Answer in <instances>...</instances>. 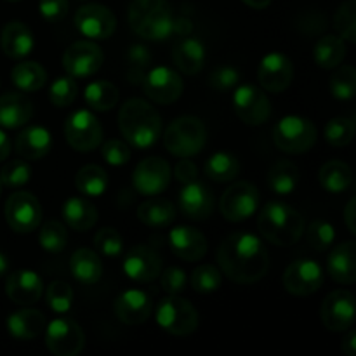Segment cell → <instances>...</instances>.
<instances>
[{"mask_svg":"<svg viewBox=\"0 0 356 356\" xmlns=\"http://www.w3.org/2000/svg\"><path fill=\"white\" fill-rule=\"evenodd\" d=\"M104 56L99 45L90 40H79L70 45L63 56V66L73 79H86L99 72Z\"/></svg>","mask_w":356,"mask_h":356,"instance_id":"15","label":"cell"},{"mask_svg":"<svg viewBox=\"0 0 356 356\" xmlns=\"http://www.w3.org/2000/svg\"><path fill=\"white\" fill-rule=\"evenodd\" d=\"M70 271L82 285H94L103 277V263L92 249H79L70 259Z\"/></svg>","mask_w":356,"mask_h":356,"instance_id":"31","label":"cell"},{"mask_svg":"<svg viewBox=\"0 0 356 356\" xmlns=\"http://www.w3.org/2000/svg\"><path fill=\"white\" fill-rule=\"evenodd\" d=\"M31 169L23 160L7 162L0 170V183L7 188H21L30 181Z\"/></svg>","mask_w":356,"mask_h":356,"instance_id":"50","label":"cell"},{"mask_svg":"<svg viewBox=\"0 0 356 356\" xmlns=\"http://www.w3.org/2000/svg\"><path fill=\"white\" fill-rule=\"evenodd\" d=\"M79 87H76L75 79L72 75L58 76L54 82L51 83V90H49V99L56 108H65L75 101Z\"/></svg>","mask_w":356,"mask_h":356,"instance_id":"46","label":"cell"},{"mask_svg":"<svg viewBox=\"0 0 356 356\" xmlns=\"http://www.w3.org/2000/svg\"><path fill=\"white\" fill-rule=\"evenodd\" d=\"M257 229L270 243L291 247L305 233V218L284 202H268L257 216Z\"/></svg>","mask_w":356,"mask_h":356,"instance_id":"3","label":"cell"},{"mask_svg":"<svg viewBox=\"0 0 356 356\" xmlns=\"http://www.w3.org/2000/svg\"><path fill=\"white\" fill-rule=\"evenodd\" d=\"M257 79H259L261 87L268 92H284L294 79V66L285 54L270 52L261 59Z\"/></svg>","mask_w":356,"mask_h":356,"instance_id":"19","label":"cell"},{"mask_svg":"<svg viewBox=\"0 0 356 356\" xmlns=\"http://www.w3.org/2000/svg\"><path fill=\"white\" fill-rule=\"evenodd\" d=\"M327 270L334 282L351 285L356 282V250L355 242H343L334 247L327 259Z\"/></svg>","mask_w":356,"mask_h":356,"instance_id":"25","label":"cell"},{"mask_svg":"<svg viewBox=\"0 0 356 356\" xmlns=\"http://www.w3.org/2000/svg\"><path fill=\"white\" fill-rule=\"evenodd\" d=\"M129 24L145 40L160 42L174 35V13L167 0H132Z\"/></svg>","mask_w":356,"mask_h":356,"instance_id":"4","label":"cell"},{"mask_svg":"<svg viewBox=\"0 0 356 356\" xmlns=\"http://www.w3.org/2000/svg\"><path fill=\"white\" fill-rule=\"evenodd\" d=\"M0 45L3 54L13 59L26 58L35 47V38L30 28L21 21H10L3 26L0 35Z\"/></svg>","mask_w":356,"mask_h":356,"instance_id":"27","label":"cell"},{"mask_svg":"<svg viewBox=\"0 0 356 356\" xmlns=\"http://www.w3.org/2000/svg\"><path fill=\"white\" fill-rule=\"evenodd\" d=\"M330 92L336 99H353L356 92V70L351 65L341 66L330 76Z\"/></svg>","mask_w":356,"mask_h":356,"instance_id":"41","label":"cell"},{"mask_svg":"<svg viewBox=\"0 0 356 356\" xmlns=\"http://www.w3.org/2000/svg\"><path fill=\"white\" fill-rule=\"evenodd\" d=\"M306 238L313 249L318 250V252H325L332 247L334 240H336V229L327 221H313L308 226Z\"/></svg>","mask_w":356,"mask_h":356,"instance_id":"49","label":"cell"},{"mask_svg":"<svg viewBox=\"0 0 356 356\" xmlns=\"http://www.w3.org/2000/svg\"><path fill=\"white\" fill-rule=\"evenodd\" d=\"M6 221L16 233H31L40 226L42 207L37 197L28 191H16L6 202Z\"/></svg>","mask_w":356,"mask_h":356,"instance_id":"10","label":"cell"},{"mask_svg":"<svg viewBox=\"0 0 356 356\" xmlns=\"http://www.w3.org/2000/svg\"><path fill=\"white\" fill-rule=\"evenodd\" d=\"M152 298L143 291H125L115 301V315L127 325L145 323L152 315Z\"/></svg>","mask_w":356,"mask_h":356,"instance_id":"24","label":"cell"},{"mask_svg":"<svg viewBox=\"0 0 356 356\" xmlns=\"http://www.w3.org/2000/svg\"><path fill=\"white\" fill-rule=\"evenodd\" d=\"M141 87L146 96L155 103L170 104L183 94V79L172 68L159 66L146 72Z\"/></svg>","mask_w":356,"mask_h":356,"instance_id":"17","label":"cell"},{"mask_svg":"<svg viewBox=\"0 0 356 356\" xmlns=\"http://www.w3.org/2000/svg\"><path fill=\"white\" fill-rule=\"evenodd\" d=\"M240 172V162L236 156L229 153L219 152L214 153L205 162V176L216 183H229L235 179Z\"/></svg>","mask_w":356,"mask_h":356,"instance_id":"38","label":"cell"},{"mask_svg":"<svg viewBox=\"0 0 356 356\" xmlns=\"http://www.w3.org/2000/svg\"><path fill=\"white\" fill-rule=\"evenodd\" d=\"M193 31V23L186 16H174V33L177 37H188Z\"/></svg>","mask_w":356,"mask_h":356,"instance_id":"57","label":"cell"},{"mask_svg":"<svg viewBox=\"0 0 356 356\" xmlns=\"http://www.w3.org/2000/svg\"><path fill=\"white\" fill-rule=\"evenodd\" d=\"M320 316L330 332H346L355 322V296L348 291H334L323 299Z\"/></svg>","mask_w":356,"mask_h":356,"instance_id":"18","label":"cell"},{"mask_svg":"<svg viewBox=\"0 0 356 356\" xmlns=\"http://www.w3.org/2000/svg\"><path fill=\"white\" fill-rule=\"evenodd\" d=\"M218 263L222 273L236 284H256L270 268L266 247L252 233L238 232L229 235L218 250Z\"/></svg>","mask_w":356,"mask_h":356,"instance_id":"1","label":"cell"},{"mask_svg":"<svg viewBox=\"0 0 356 356\" xmlns=\"http://www.w3.org/2000/svg\"><path fill=\"white\" fill-rule=\"evenodd\" d=\"M149 63H152V54L145 45H132L127 54V79L134 86H141L143 79L146 75Z\"/></svg>","mask_w":356,"mask_h":356,"instance_id":"45","label":"cell"},{"mask_svg":"<svg viewBox=\"0 0 356 356\" xmlns=\"http://www.w3.org/2000/svg\"><path fill=\"white\" fill-rule=\"evenodd\" d=\"M238 80L240 73L233 66H219L209 76L211 87L214 90H219V92H228V90H232L238 83Z\"/></svg>","mask_w":356,"mask_h":356,"instance_id":"53","label":"cell"},{"mask_svg":"<svg viewBox=\"0 0 356 356\" xmlns=\"http://www.w3.org/2000/svg\"><path fill=\"white\" fill-rule=\"evenodd\" d=\"M45 329V316L38 309L23 308L14 312L7 318V330L14 339L31 341L40 336Z\"/></svg>","mask_w":356,"mask_h":356,"instance_id":"28","label":"cell"},{"mask_svg":"<svg viewBox=\"0 0 356 356\" xmlns=\"http://www.w3.org/2000/svg\"><path fill=\"white\" fill-rule=\"evenodd\" d=\"M33 117V103L24 94L9 92L0 96V127L17 129Z\"/></svg>","mask_w":356,"mask_h":356,"instance_id":"26","label":"cell"},{"mask_svg":"<svg viewBox=\"0 0 356 356\" xmlns=\"http://www.w3.org/2000/svg\"><path fill=\"white\" fill-rule=\"evenodd\" d=\"M75 26L90 40H106L117 28V17L101 3H86L76 10Z\"/></svg>","mask_w":356,"mask_h":356,"instance_id":"14","label":"cell"},{"mask_svg":"<svg viewBox=\"0 0 356 356\" xmlns=\"http://www.w3.org/2000/svg\"><path fill=\"white\" fill-rule=\"evenodd\" d=\"M259 202L261 195L257 188L249 181H238L222 193L219 209L226 221L242 222L256 214Z\"/></svg>","mask_w":356,"mask_h":356,"instance_id":"8","label":"cell"},{"mask_svg":"<svg viewBox=\"0 0 356 356\" xmlns=\"http://www.w3.org/2000/svg\"><path fill=\"white\" fill-rule=\"evenodd\" d=\"M325 141L329 143L334 148H343L348 146L353 141L355 136V122L353 118L348 117H336L332 120H329V124L325 125Z\"/></svg>","mask_w":356,"mask_h":356,"instance_id":"42","label":"cell"},{"mask_svg":"<svg viewBox=\"0 0 356 356\" xmlns=\"http://www.w3.org/2000/svg\"><path fill=\"white\" fill-rule=\"evenodd\" d=\"M7 270H9V259H7L6 254L0 252V277H3Z\"/></svg>","mask_w":356,"mask_h":356,"instance_id":"62","label":"cell"},{"mask_svg":"<svg viewBox=\"0 0 356 356\" xmlns=\"http://www.w3.org/2000/svg\"><path fill=\"white\" fill-rule=\"evenodd\" d=\"M0 193H2V183H0Z\"/></svg>","mask_w":356,"mask_h":356,"instance_id":"64","label":"cell"},{"mask_svg":"<svg viewBox=\"0 0 356 356\" xmlns=\"http://www.w3.org/2000/svg\"><path fill=\"white\" fill-rule=\"evenodd\" d=\"M118 127L129 146L146 149L156 145L162 136V118L148 101L132 97L118 111Z\"/></svg>","mask_w":356,"mask_h":356,"instance_id":"2","label":"cell"},{"mask_svg":"<svg viewBox=\"0 0 356 356\" xmlns=\"http://www.w3.org/2000/svg\"><path fill=\"white\" fill-rule=\"evenodd\" d=\"M301 174L292 162L280 160L268 172V186L278 195H291L298 188Z\"/></svg>","mask_w":356,"mask_h":356,"instance_id":"37","label":"cell"},{"mask_svg":"<svg viewBox=\"0 0 356 356\" xmlns=\"http://www.w3.org/2000/svg\"><path fill=\"white\" fill-rule=\"evenodd\" d=\"M273 141L280 152L301 155L309 152L316 143V127L308 118L289 115L275 124Z\"/></svg>","mask_w":356,"mask_h":356,"instance_id":"6","label":"cell"},{"mask_svg":"<svg viewBox=\"0 0 356 356\" xmlns=\"http://www.w3.org/2000/svg\"><path fill=\"white\" fill-rule=\"evenodd\" d=\"M346 332L348 334H346V337H344L341 350H343V353L346 356H355L356 355V334L351 329H348Z\"/></svg>","mask_w":356,"mask_h":356,"instance_id":"59","label":"cell"},{"mask_svg":"<svg viewBox=\"0 0 356 356\" xmlns=\"http://www.w3.org/2000/svg\"><path fill=\"white\" fill-rule=\"evenodd\" d=\"M233 108L240 120L247 125H263L271 117V103L266 94L256 86H240L233 94Z\"/></svg>","mask_w":356,"mask_h":356,"instance_id":"12","label":"cell"},{"mask_svg":"<svg viewBox=\"0 0 356 356\" xmlns=\"http://www.w3.org/2000/svg\"><path fill=\"white\" fill-rule=\"evenodd\" d=\"M61 214L66 225L75 232H87L97 221V209L89 200L73 197L63 204Z\"/></svg>","mask_w":356,"mask_h":356,"instance_id":"32","label":"cell"},{"mask_svg":"<svg viewBox=\"0 0 356 356\" xmlns=\"http://www.w3.org/2000/svg\"><path fill=\"white\" fill-rule=\"evenodd\" d=\"M221 271L218 268L211 266V264H204V266H198L197 270L191 273L190 284L193 287L195 292H200V294H209V292H214L221 287Z\"/></svg>","mask_w":356,"mask_h":356,"instance_id":"47","label":"cell"},{"mask_svg":"<svg viewBox=\"0 0 356 356\" xmlns=\"http://www.w3.org/2000/svg\"><path fill=\"white\" fill-rule=\"evenodd\" d=\"M86 103L96 111H108L118 103V89L106 80H96L86 87Z\"/></svg>","mask_w":356,"mask_h":356,"instance_id":"39","label":"cell"},{"mask_svg":"<svg viewBox=\"0 0 356 356\" xmlns=\"http://www.w3.org/2000/svg\"><path fill=\"white\" fill-rule=\"evenodd\" d=\"M172 177L169 162L160 156H148L136 165L132 184L145 197H156L167 190Z\"/></svg>","mask_w":356,"mask_h":356,"instance_id":"13","label":"cell"},{"mask_svg":"<svg viewBox=\"0 0 356 356\" xmlns=\"http://www.w3.org/2000/svg\"><path fill=\"white\" fill-rule=\"evenodd\" d=\"M42 278L31 270H17L6 280V294L14 305L30 306L42 298Z\"/></svg>","mask_w":356,"mask_h":356,"instance_id":"22","label":"cell"},{"mask_svg":"<svg viewBox=\"0 0 356 356\" xmlns=\"http://www.w3.org/2000/svg\"><path fill=\"white\" fill-rule=\"evenodd\" d=\"M45 346L56 356H76L86 346V336L73 320L56 318L45 327Z\"/></svg>","mask_w":356,"mask_h":356,"instance_id":"11","label":"cell"},{"mask_svg":"<svg viewBox=\"0 0 356 356\" xmlns=\"http://www.w3.org/2000/svg\"><path fill=\"white\" fill-rule=\"evenodd\" d=\"M177 204L188 219L205 221L214 212V195L205 184L193 181V183L184 184L183 190L179 191Z\"/></svg>","mask_w":356,"mask_h":356,"instance_id":"21","label":"cell"},{"mask_svg":"<svg viewBox=\"0 0 356 356\" xmlns=\"http://www.w3.org/2000/svg\"><path fill=\"white\" fill-rule=\"evenodd\" d=\"M170 250L186 263H197L207 254V238L204 233L190 226H177L169 233Z\"/></svg>","mask_w":356,"mask_h":356,"instance_id":"23","label":"cell"},{"mask_svg":"<svg viewBox=\"0 0 356 356\" xmlns=\"http://www.w3.org/2000/svg\"><path fill=\"white\" fill-rule=\"evenodd\" d=\"M7 2H19V0H7Z\"/></svg>","mask_w":356,"mask_h":356,"instance_id":"63","label":"cell"},{"mask_svg":"<svg viewBox=\"0 0 356 356\" xmlns=\"http://www.w3.org/2000/svg\"><path fill=\"white\" fill-rule=\"evenodd\" d=\"M65 136L75 152L89 153L103 143V127L90 111L79 110L66 118Z\"/></svg>","mask_w":356,"mask_h":356,"instance_id":"9","label":"cell"},{"mask_svg":"<svg viewBox=\"0 0 356 356\" xmlns=\"http://www.w3.org/2000/svg\"><path fill=\"white\" fill-rule=\"evenodd\" d=\"M42 17L49 23H58L68 13V0H40L38 3Z\"/></svg>","mask_w":356,"mask_h":356,"instance_id":"55","label":"cell"},{"mask_svg":"<svg viewBox=\"0 0 356 356\" xmlns=\"http://www.w3.org/2000/svg\"><path fill=\"white\" fill-rule=\"evenodd\" d=\"M355 205H356V198L351 197L350 200H348L346 209H344V221H346V226H348V229H350L351 235H355V233H356V225H355Z\"/></svg>","mask_w":356,"mask_h":356,"instance_id":"58","label":"cell"},{"mask_svg":"<svg viewBox=\"0 0 356 356\" xmlns=\"http://www.w3.org/2000/svg\"><path fill=\"white\" fill-rule=\"evenodd\" d=\"M174 176L179 183L188 184V183H193L197 181L198 177V169L193 162H190L188 159H181V162L176 163L174 167Z\"/></svg>","mask_w":356,"mask_h":356,"instance_id":"56","label":"cell"},{"mask_svg":"<svg viewBox=\"0 0 356 356\" xmlns=\"http://www.w3.org/2000/svg\"><path fill=\"white\" fill-rule=\"evenodd\" d=\"M174 65L186 75H197L205 63V47L198 38L183 37L172 51Z\"/></svg>","mask_w":356,"mask_h":356,"instance_id":"29","label":"cell"},{"mask_svg":"<svg viewBox=\"0 0 356 356\" xmlns=\"http://www.w3.org/2000/svg\"><path fill=\"white\" fill-rule=\"evenodd\" d=\"M38 242H40L42 249H44L45 252H63L66 247V242H68V235H66L65 226L58 221L44 222L40 228V233H38Z\"/></svg>","mask_w":356,"mask_h":356,"instance_id":"44","label":"cell"},{"mask_svg":"<svg viewBox=\"0 0 356 356\" xmlns=\"http://www.w3.org/2000/svg\"><path fill=\"white\" fill-rule=\"evenodd\" d=\"M52 148L51 132L40 125L28 127L17 136L16 139V152L26 160L44 159Z\"/></svg>","mask_w":356,"mask_h":356,"instance_id":"30","label":"cell"},{"mask_svg":"<svg viewBox=\"0 0 356 356\" xmlns=\"http://www.w3.org/2000/svg\"><path fill=\"white\" fill-rule=\"evenodd\" d=\"M334 28L344 42L356 44V2L346 0L334 16Z\"/></svg>","mask_w":356,"mask_h":356,"instance_id":"43","label":"cell"},{"mask_svg":"<svg viewBox=\"0 0 356 356\" xmlns=\"http://www.w3.org/2000/svg\"><path fill=\"white\" fill-rule=\"evenodd\" d=\"M75 186L86 197H101L108 188V176L99 165H83L75 176Z\"/></svg>","mask_w":356,"mask_h":356,"instance_id":"40","label":"cell"},{"mask_svg":"<svg viewBox=\"0 0 356 356\" xmlns=\"http://www.w3.org/2000/svg\"><path fill=\"white\" fill-rule=\"evenodd\" d=\"M94 245L103 256L117 257L124 249V240L115 228H103L94 236Z\"/></svg>","mask_w":356,"mask_h":356,"instance_id":"51","label":"cell"},{"mask_svg":"<svg viewBox=\"0 0 356 356\" xmlns=\"http://www.w3.org/2000/svg\"><path fill=\"white\" fill-rule=\"evenodd\" d=\"M313 58L316 65L323 70L337 68L346 58V42L337 35L320 37L313 49Z\"/></svg>","mask_w":356,"mask_h":356,"instance_id":"34","label":"cell"},{"mask_svg":"<svg viewBox=\"0 0 356 356\" xmlns=\"http://www.w3.org/2000/svg\"><path fill=\"white\" fill-rule=\"evenodd\" d=\"M13 83L23 92H37L47 82V73L38 63L26 61L19 63L10 72Z\"/></svg>","mask_w":356,"mask_h":356,"instance_id":"36","label":"cell"},{"mask_svg":"<svg viewBox=\"0 0 356 356\" xmlns=\"http://www.w3.org/2000/svg\"><path fill=\"white\" fill-rule=\"evenodd\" d=\"M245 6L252 7V9H266L271 3V0H242Z\"/></svg>","mask_w":356,"mask_h":356,"instance_id":"61","label":"cell"},{"mask_svg":"<svg viewBox=\"0 0 356 356\" xmlns=\"http://www.w3.org/2000/svg\"><path fill=\"white\" fill-rule=\"evenodd\" d=\"M207 129L198 117H179L163 132V146L167 152L179 159H190L204 149Z\"/></svg>","mask_w":356,"mask_h":356,"instance_id":"5","label":"cell"},{"mask_svg":"<svg viewBox=\"0 0 356 356\" xmlns=\"http://www.w3.org/2000/svg\"><path fill=\"white\" fill-rule=\"evenodd\" d=\"M318 179L329 193H344L353 184V172L343 160H330L320 169Z\"/></svg>","mask_w":356,"mask_h":356,"instance_id":"35","label":"cell"},{"mask_svg":"<svg viewBox=\"0 0 356 356\" xmlns=\"http://www.w3.org/2000/svg\"><path fill=\"white\" fill-rule=\"evenodd\" d=\"M101 155L110 165L120 167L131 160V146L118 139H110L101 146Z\"/></svg>","mask_w":356,"mask_h":356,"instance_id":"52","label":"cell"},{"mask_svg":"<svg viewBox=\"0 0 356 356\" xmlns=\"http://www.w3.org/2000/svg\"><path fill=\"white\" fill-rule=\"evenodd\" d=\"M9 153H10V139L9 136L0 129V162H3V160L7 159Z\"/></svg>","mask_w":356,"mask_h":356,"instance_id":"60","label":"cell"},{"mask_svg":"<svg viewBox=\"0 0 356 356\" xmlns=\"http://www.w3.org/2000/svg\"><path fill=\"white\" fill-rule=\"evenodd\" d=\"M156 323L167 334L183 337L190 336L198 329V313L195 306L177 294H169L156 306Z\"/></svg>","mask_w":356,"mask_h":356,"instance_id":"7","label":"cell"},{"mask_svg":"<svg viewBox=\"0 0 356 356\" xmlns=\"http://www.w3.org/2000/svg\"><path fill=\"white\" fill-rule=\"evenodd\" d=\"M160 275H162L160 277V284H162V289L167 294H181L186 289L188 277L181 268H167Z\"/></svg>","mask_w":356,"mask_h":356,"instance_id":"54","label":"cell"},{"mask_svg":"<svg viewBox=\"0 0 356 356\" xmlns=\"http://www.w3.org/2000/svg\"><path fill=\"white\" fill-rule=\"evenodd\" d=\"M138 218L143 225L152 226V228H163L176 219V207L172 202L165 198H152L139 204Z\"/></svg>","mask_w":356,"mask_h":356,"instance_id":"33","label":"cell"},{"mask_svg":"<svg viewBox=\"0 0 356 356\" xmlns=\"http://www.w3.org/2000/svg\"><path fill=\"white\" fill-rule=\"evenodd\" d=\"M122 268H124V273L131 280L146 284V282H153L155 278L160 277V273H162V259L149 247L138 245L129 250L124 263H122Z\"/></svg>","mask_w":356,"mask_h":356,"instance_id":"20","label":"cell"},{"mask_svg":"<svg viewBox=\"0 0 356 356\" xmlns=\"http://www.w3.org/2000/svg\"><path fill=\"white\" fill-rule=\"evenodd\" d=\"M284 287L289 294L312 296L323 285V271L320 264L313 259H298L285 270Z\"/></svg>","mask_w":356,"mask_h":356,"instance_id":"16","label":"cell"},{"mask_svg":"<svg viewBox=\"0 0 356 356\" xmlns=\"http://www.w3.org/2000/svg\"><path fill=\"white\" fill-rule=\"evenodd\" d=\"M45 299H47V306L54 313H66L70 312L73 302V289L70 287L66 282L56 280L52 282L45 292Z\"/></svg>","mask_w":356,"mask_h":356,"instance_id":"48","label":"cell"}]
</instances>
